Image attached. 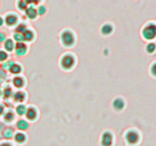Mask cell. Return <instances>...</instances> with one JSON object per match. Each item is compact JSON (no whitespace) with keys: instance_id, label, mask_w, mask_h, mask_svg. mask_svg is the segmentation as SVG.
<instances>
[{"instance_id":"1","label":"cell","mask_w":156,"mask_h":146,"mask_svg":"<svg viewBox=\"0 0 156 146\" xmlns=\"http://www.w3.org/2000/svg\"><path fill=\"white\" fill-rule=\"evenodd\" d=\"M77 64V59L74 53L66 52L60 56L59 60V67L65 71H70L74 69Z\"/></svg>"},{"instance_id":"2","label":"cell","mask_w":156,"mask_h":146,"mask_svg":"<svg viewBox=\"0 0 156 146\" xmlns=\"http://www.w3.org/2000/svg\"><path fill=\"white\" fill-rule=\"evenodd\" d=\"M59 41L61 45L65 48H73L76 43V36L72 30L66 29L59 34Z\"/></svg>"},{"instance_id":"3","label":"cell","mask_w":156,"mask_h":146,"mask_svg":"<svg viewBox=\"0 0 156 146\" xmlns=\"http://www.w3.org/2000/svg\"><path fill=\"white\" fill-rule=\"evenodd\" d=\"M142 36L147 41H152L156 37V24L149 23L142 30Z\"/></svg>"},{"instance_id":"4","label":"cell","mask_w":156,"mask_h":146,"mask_svg":"<svg viewBox=\"0 0 156 146\" xmlns=\"http://www.w3.org/2000/svg\"><path fill=\"white\" fill-rule=\"evenodd\" d=\"M125 140L127 142V144H130V145H135L137 143L140 141V135L138 131L136 129H129L125 133Z\"/></svg>"},{"instance_id":"5","label":"cell","mask_w":156,"mask_h":146,"mask_svg":"<svg viewBox=\"0 0 156 146\" xmlns=\"http://www.w3.org/2000/svg\"><path fill=\"white\" fill-rule=\"evenodd\" d=\"M25 118L28 122H34L39 116V110L37 108L33 105L27 106V111L25 113Z\"/></svg>"},{"instance_id":"6","label":"cell","mask_w":156,"mask_h":146,"mask_svg":"<svg viewBox=\"0 0 156 146\" xmlns=\"http://www.w3.org/2000/svg\"><path fill=\"white\" fill-rule=\"evenodd\" d=\"M111 106L114 110L117 112H121L126 107V102L123 97H116L113 99Z\"/></svg>"},{"instance_id":"7","label":"cell","mask_w":156,"mask_h":146,"mask_svg":"<svg viewBox=\"0 0 156 146\" xmlns=\"http://www.w3.org/2000/svg\"><path fill=\"white\" fill-rule=\"evenodd\" d=\"M114 135L110 131H105L101 136V146H112L114 144Z\"/></svg>"},{"instance_id":"8","label":"cell","mask_w":156,"mask_h":146,"mask_svg":"<svg viewBox=\"0 0 156 146\" xmlns=\"http://www.w3.org/2000/svg\"><path fill=\"white\" fill-rule=\"evenodd\" d=\"M28 44L26 43L25 42H20L15 43L14 52H15V55L18 56V57H22V56H25L27 53V52H28Z\"/></svg>"},{"instance_id":"9","label":"cell","mask_w":156,"mask_h":146,"mask_svg":"<svg viewBox=\"0 0 156 146\" xmlns=\"http://www.w3.org/2000/svg\"><path fill=\"white\" fill-rule=\"evenodd\" d=\"M26 83L27 82H26L25 78L21 75H15L12 78V85L15 88L18 90H22L26 86Z\"/></svg>"},{"instance_id":"10","label":"cell","mask_w":156,"mask_h":146,"mask_svg":"<svg viewBox=\"0 0 156 146\" xmlns=\"http://www.w3.org/2000/svg\"><path fill=\"white\" fill-rule=\"evenodd\" d=\"M18 17L14 13H9L5 15L4 18V22L8 27H14L18 25Z\"/></svg>"},{"instance_id":"11","label":"cell","mask_w":156,"mask_h":146,"mask_svg":"<svg viewBox=\"0 0 156 146\" xmlns=\"http://www.w3.org/2000/svg\"><path fill=\"white\" fill-rule=\"evenodd\" d=\"M27 93L23 91V90H18L12 95V98H13L14 101L18 103H24L27 100Z\"/></svg>"},{"instance_id":"12","label":"cell","mask_w":156,"mask_h":146,"mask_svg":"<svg viewBox=\"0 0 156 146\" xmlns=\"http://www.w3.org/2000/svg\"><path fill=\"white\" fill-rule=\"evenodd\" d=\"M23 34V38H24V42H25L26 43H31L35 39V32L34 31L31 29L27 28L25 30V31L22 33Z\"/></svg>"},{"instance_id":"13","label":"cell","mask_w":156,"mask_h":146,"mask_svg":"<svg viewBox=\"0 0 156 146\" xmlns=\"http://www.w3.org/2000/svg\"><path fill=\"white\" fill-rule=\"evenodd\" d=\"M15 43H16L12 38H7L3 43V50H5L8 53H12L15 50Z\"/></svg>"},{"instance_id":"14","label":"cell","mask_w":156,"mask_h":146,"mask_svg":"<svg viewBox=\"0 0 156 146\" xmlns=\"http://www.w3.org/2000/svg\"><path fill=\"white\" fill-rule=\"evenodd\" d=\"M101 33L105 36H108L113 33L114 30V26L110 23H106L104 24L101 27Z\"/></svg>"},{"instance_id":"15","label":"cell","mask_w":156,"mask_h":146,"mask_svg":"<svg viewBox=\"0 0 156 146\" xmlns=\"http://www.w3.org/2000/svg\"><path fill=\"white\" fill-rule=\"evenodd\" d=\"M9 71L15 75H19L23 71V65L19 62H14L11 66Z\"/></svg>"},{"instance_id":"16","label":"cell","mask_w":156,"mask_h":146,"mask_svg":"<svg viewBox=\"0 0 156 146\" xmlns=\"http://www.w3.org/2000/svg\"><path fill=\"white\" fill-rule=\"evenodd\" d=\"M25 15L28 19L30 20H34L37 18V10L34 5H30L28 7L27 6V9H25Z\"/></svg>"},{"instance_id":"17","label":"cell","mask_w":156,"mask_h":146,"mask_svg":"<svg viewBox=\"0 0 156 146\" xmlns=\"http://www.w3.org/2000/svg\"><path fill=\"white\" fill-rule=\"evenodd\" d=\"M27 106H26L24 103H18L15 109V113L16 115L19 116H25L26 111H27Z\"/></svg>"},{"instance_id":"18","label":"cell","mask_w":156,"mask_h":146,"mask_svg":"<svg viewBox=\"0 0 156 146\" xmlns=\"http://www.w3.org/2000/svg\"><path fill=\"white\" fill-rule=\"evenodd\" d=\"M16 127L20 131H26L29 128V123L27 120L24 119H19L16 122Z\"/></svg>"},{"instance_id":"19","label":"cell","mask_w":156,"mask_h":146,"mask_svg":"<svg viewBox=\"0 0 156 146\" xmlns=\"http://www.w3.org/2000/svg\"><path fill=\"white\" fill-rule=\"evenodd\" d=\"M14 139H15V141L18 144H23L27 140V136H26V135L22 131H20V132L15 133V135H14Z\"/></svg>"},{"instance_id":"20","label":"cell","mask_w":156,"mask_h":146,"mask_svg":"<svg viewBox=\"0 0 156 146\" xmlns=\"http://www.w3.org/2000/svg\"><path fill=\"white\" fill-rule=\"evenodd\" d=\"M15 113H14L13 111L9 110L7 112H5L4 113V120L6 123H12L14 120L15 119Z\"/></svg>"},{"instance_id":"21","label":"cell","mask_w":156,"mask_h":146,"mask_svg":"<svg viewBox=\"0 0 156 146\" xmlns=\"http://www.w3.org/2000/svg\"><path fill=\"white\" fill-rule=\"evenodd\" d=\"M145 50L148 54H152L156 51V43L154 42L148 43L146 45Z\"/></svg>"},{"instance_id":"22","label":"cell","mask_w":156,"mask_h":146,"mask_svg":"<svg viewBox=\"0 0 156 146\" xmlns=\"http://www.w3.org/2000/svg\"><path fill=\"white\" fill-rule=\"evenodd\" d=\"M14 135V131L12 128L8 127L3 130L2 132V136L3 138H5V139H10L12 138V136Z\"/></svg>"},{"instance_id":"23","label":"cell","mask_w":156,"mask_h":146,"mask_svg":"<svg viewBox=\"0 0 156 146\" xmlns=\"http://www.w3.org/2000/svg\"><path fill=\"white\" fill-rule=\"evenodd\" d=\"M14 61L13 60H6L5 61V62H2V65H1V67L2 69L4 70H9L10 69L11 66L12 65V64L14 63Z\"/></svg>"},{"instance_id":"24","label":"cell","mask_w":156,"mask_h":146,"mask_svg":"<svg viewBox=\"0 0 156 146\" xmlns=\"http://www.w3.org/2000/svg\"><path fill=\"white\" fill-rule=\"evenodd\" d=\"M17 7L20 11H25L27 8V4L24 0H18L17 2Z\"/></svg>"},{"instance_id":"25","label":"cell","mask_w":156,"mask_h":146,"mask_svg":"<svg viewBox=\"0 0 156 146\" xmlns=\"http://www.w3.org/2000/svg\"><path fill=\"white\" fill-rule=\"evenodd\" d=\"M13 40L15 43H20V42H24V38H23V34L21 33H17L15 32L13 34Z\"/></svg>"},{"instance_id":"26","label":"cell","mask_w":156,"mask_h":146,"mask_svg":"<svg viewBox=\"0 0 156 146\" xmlns=\"http://www.w3.org/2000/svg\"><path fill=\"white\" fill-rule=\"evenodd\" d=\"M8 58H9V53L3 49H0V62L8 60Z\"/></svg>"},{"instance_id":"27","label":"cell","mask_w":156,"mask_h":146,"mask_svg":"<svg viewBox=\"0 0 156 146\" xmlns=\"http://www.w3.org/2000/svg\"><path fill=\"white\" fill-rule=\"evenodd\" d=\"M27 28V26H26L24 24H18V25L16 26V27H15V32H17V33H23L24 31H25V30Z\"/></svg>"},{"instance_id":"28","label":"cell","mask_w":156,"mask_h":146,"mask_svg":"<svg viewBox=\"0 0 156 146\" xmlns=\"http://www.w3.org/2000/svg\"><path fill=\"white\" fill-rule=\"evenodd\" d=\"M149 72L152 77L156 78V61L152 62L149 67Z\"/></svg>"},{"instance_id":"29","label":"cell","mask_w":156,"mask_h":146,"mask_svg":"<svg viewBox=\"0 0 156 146\" xmlns=\"http://www.w3.org/2000/svg\"><path fill=\"white\" fill-rule=\"evenodd\" d=\"M36 10L37 15H44L46 12V8L44 5H39Z\"/></svg>"},{"instance_id":"30","label":"cell","mask_w":156,"mask_h":146,"mask_svg":"<svg viewBox=\"0 0 156 146\" xmlns=\"http://www.w3.org/2000/svg\"><path fill=\"white\" fill-rule=\"evenodd\" d=\"M26 2L27 5L30 4V5H37L40 2L41 0H24Z\"/></svg>"},{"instance_id":"31","label":"cell","mask_w":156,"mask_h":146,"mask_svg":"<svg viewBox=\"0 0 156 146\" xmlns=\"http://www.w3.org/2000/svg\"><path fill=\"white\" fill-rule=\"evenodd\" d=\"M6 39H7V38H6L5 33H3V32H0V43H3Z\"/></svg>"},{"instance_id":"32","label":"cell","mask_w":156,"mask_h":146,"mask_svg":"<svg viewBox=\"0 0 156 146\" xmlns=\"http://www.w3.org/2000/svg\"><path fill=\"white\" fill-rule=\"evenodd\" d=\"M4 93L5 94L6 97H9V96L11 95V94H12V90H11L10 88H8V89L5 90Z\"/></svg>"},{"instance_id":"33","label":"cell","mask_w":156,"mask_h":146,"mask_svg":"<svg viewBox=\"0 0 156 146\" xmlns=\"http://www.w3.org/2000/svg\"><path fill=\"white\" fill-rule=\"evenodd\" d=\"M5 113V106L3 105L0 104V116L4 115Z\"/></svg>"},{"instance_id":"34","label":"cell","mask_w":156,"mask_h":146,"mask_svg":"<svg viewBox=\"0 0 156 146\" xmlns=\"http://www.w3.org/2000/svg\"><path fill=\"white\" fill-rule=\"evenodd\" d=\"M0 146H13L10 142L9 141H4V142H2L0 144Z\"/></svg>"},{"instance_id":"35","label":"cell","mask_w":156,"mask_h":146,"mask_svg":"<svg viewBox=\"0 0 156 146\" xmlns=\"http://www.w3.org/2000/svg\"><path fill=\"white\" fill-rule=\"evenodd\" d=\"M4 24H5V22H4V18H3L2 17L0 16V27H1Z\"/></svg>"},{"instance_id":"36","label":"cell","mask_w":156,"mask_h":146,"mask_svg":"<svg viewBox=\"0 0 156 146\" xmlns=\"http://www.w3.org/2000/svg\"><path fill=\"white\" fill-rule=\"evenodd\" d=\"M0 94H1V91H0Z\"/></svg>"}]
</instances>
